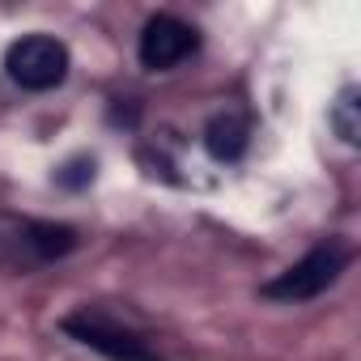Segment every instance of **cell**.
Masks as SVG:
<instances>
[{"label": "cell", "mask_w": 361, "mask_h": 361, "mask_svg": "<svg viewBox=\"0 0 361 361\" xmlns=\"http://www.w3.org/2000/svg\"><path fill=\"white\" fill-rule=\"evenodd\" d=\"M331 123H336V132H340L348 145H357L361 123H357V90H353V85H348V90L340 94V102L331 106Z\"/></svg>", "instance_id": "7"}, {"label": "cell", "mask_w": 361, "mask_h": 361, "mask_svg": "<svg viewBox=\"0 0 361 361\" xmlns=\"http://www.w3.org/2000/svg\"><path fill=\"white\" fill-rule=\"evenodd\" d=\"M5 68L22 90H56L68 77V47L51 35H26L9 47Z\"/></svg>", "instance_id": "4"}, {"label": "cell", "mask_w": 361, "mask_h": 361, "mask_svg": "<svg viewBox=\"0 0 361 361\" xmlns=\"http://www.w3.org/2000/svg\"><path fill=\"white\" fill-rule=\"evenodd\" d=\"M77 247L73 226L35 221V217H0V268L5 272H35L51 259H64Z\"/></svg>", "instance_id": "1"}, {"label": "cell", "mask_w": 361, "mask_h": 361, "mask_svg": "<svg viewBox=\"0 0 361 361\" xmlns=\"http://www.w3.org/2000/svg\"><path fill=\"white\" fill-rule=\"evenodd\" d=\"M60 327H64L73 340H81L85 348H94V353H102V357H111V361H166V357L153 348V340H149L145 331H136V327H128V323L102 314V310H90V306L77 310V314H68Z\"/></svg>", "instance_id": "3"}, {"label": "cell", "mask_w": 361, "mask_h": 361, "mask_svg": "<svg viewBox=\"0 0 361 361\" xmlns=\"http://www.w3.org/2000/svg\"><path fill=\"white\" fill-rule=\"evenodd\" d=\"M196 47H200V35H196L188 22H178V18H170V13H157V18L145 22L136 51H140V64H145V68L166 73V68H174V64H183Z\"/></svg>", "instance_id": "5"}, {"label": "cell", "mask_w": 361, "mask_h": 361, "mask_svg": "<svg viewBox=\"0 0 361 361\" xmlns=\"http://www.w3.org/2000/svg\"><path fill=\"white\" fill-rule=\"evenodd\" d=\"M353 264V243L344 238H323L319 247H310L293 268H285L276 281H268L259 293L272 298V302H310L319 293H327L340 272Z\"/></svg>", "instance_id": "2"}, {"label": "cell", "mask_w": 361, "mask_h": 361, "mask_svg": "<svg viewBox=\"0 0 361 361\" xmlns=\"http://www.w3.org/2000/svg\"><path fill=\"white\" fill-rule=\"evenodd\" d=\"M247 140H251V123H247L243 111H221L204 128V149L217 161H238L247 153Z\"/></svg>", "instance_id": "6"}]
</instances>
